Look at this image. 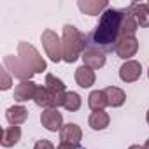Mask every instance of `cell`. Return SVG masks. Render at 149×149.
<instances>
[{
  "label": "cell",
  "instance_id": "29",
  "mask_svg": "<svg viewBox=\"0 0 149 149\" xmlns=\"http://www.w3.org/2000/svg\"><path fill=\"white\" fill-rule=\"evenodd\" d=\"M146 121H147V125H149V109H147V114H146Z\"/></svg>",
  "mask_w": 149,
  "mask_h": 149
},
{
  "label": "cell",
  "instance_id": "16",
  "mask_svg": "<svg viewBox=\"0 0 149 149\" xmlns=\"http://www.w3.org/2000/svg\"><path fill=\"white\" fill-rule=\"evenodd\" d=\"M128 11L133 14V18L137 19V23H139L140 28H147L149 26V6L147 4H137V2H133V4H130Z\"/></svg>",
  "mask_w": 149,
  "mask_h": 149
},
{
  "label": "cell",
  "instance_id": "7",
  "mask_svg": "<svg viewBox=\"0 0 149 149\" xmlns=\"http://www.w3.org/2000/svg\"><path fill=\"white\" fill-rule=\"evenodd\" d=\"M114 51H116V54L121 60H125V61L132 60V56H135L137 51H139V40H137V37L135 35L119 37L118 42H116V46H114Z\"/></svg>",
  "mask_w": 149,
  "mask_h": 149
},
{
  "label": "cell",
  "instance_id": "22",
  "mask_svg": "<svg viewBox=\"0 0 149 149\" xmlns=\"http://www.w3.org/2000/svg\"><path fill=\"white\" fill-rule=\"evenodd\" d=\"M81 105H83V98H81L79 93H76V91H67V97H65V102H63L65 111L76 112V111L81 109Z\"/></svg>",
  "mask_w": 149,
  "mask_h": 149
},
{
  "label": "cell",
  "instance_id": "18",
  "mask_svg": "<svg viewBox=\"0 0 149 149\" xmlns=\"http://www.w3.org/2000/svg\"><path fill=\"white\" fill-rule=\"evenodd\" d=\"M104 91H105L109 107H121L126 102V93L121 88H118V86H107Z\"/></svg>",
  "mask_w": 149,
  "mask_h": 149
},
{
  "label": "cell",
  "instance_id": "24",
  "mask_svg": "<svg viewBox=\"0 0 149 149\" xmlns=\"http://www.w3.org/2000/svg\"><path fill=\"white\" fill-rule=\"evenodd\" d=\"M0 76H2V83H0V90H2V91H7V90L13 86L11 74L7 72V68H6V67H2V70H0Z\"/></svg>",
  "mask_w": 149,
  "mask_h": 149
},
{
  "label": "cell",
  "instance_id": "17",
  "mask_svg": "<svg viewBox=\"0 0 149 149\" xmlns=\"http://www.w3.org/2000/svg\"><path fill=\"white\" fill-rule=\"evenodd\" d=\"M111 123V116L105 112V111H95L90 114L88 118V125L91 126V130L95 132H100V130H105Z\"/></svg>",
  "mask_w": 149,
  "mask_h": 149
},
{
  "label": "cell",
  "instance_id": "20",
  "mask_svg": "<svg viewBox=\"0 0 149 149\" xmlns=\"http://www.w3.org/2000/svg\"><path fill=\"white\" fill-rule=\"evenodd\" d=\"M21 140V128L19 126H7L2 132V146L4 147H14Z\"/></svg>",
  "mask_w": 149,
  "mask_h": 149
},
{
  "label": "cell",
  "instance_id": "27",
  "mask_svg": "<svg viewBox=\"0 0 149 149\" xmlns=\"http://www.w3.org/2000/svg\"><path fill=\"white\" fill-rule=\"evenodd\" d=\"M128 149H144V146H137V144H133V146H130Z\"/></svg>",
  "mask_w": 149,
  "mask_h": 149
},
{
  "label": "cell",
  "instance_id": "23",
  "mask_svg": "<svg viewBox=\"0 0 149 149\" xmlns=\"http://www.w3.org/2000/svg\"><path fill=\"white\" fill-rule=\"evenodd\" d=\"M46 88H49L51 91L58 93V95H67V88L63 84L61 79H58L53 74H46Z\"/></svg>",
  "mask_w": 149,
  "mask_h": 149
},
{
  "label": "cell",
  "instance_id": "10",
  "mask_svg": "<svg viewBox=\"0 0 149 149\" xmlns=\"http://www.w3.org/2000/svg\"><path fill=\"white\" fill-rule=\"evenodd\" d=\"M77 7L81 9L83 14H88V16H102L107 9H109V2L105 0H79L77 2Z\"/></svg>",
  "mask_w": 149,
  "mask_h": 149
},
{
  "label": "cell",
  "instance_id": "4",
  "mask_svg": "<svg viewBox=\"0 0 149 149\" xmlns=\"http://www.w3.org/2000/svg\"><path fill=\"white\" fill-rule=\"evenodd\" d=\"M40 42H42V46H44L46 56H47L51 61L58 63V61L63 60V46H61V39L58 37L56 32H53V30H49V28L44 30L42 35H40Z\"/></svg>",
  "mask_w": 149,
  "mask_h": 149
},
{
  "label": "cell",
  "instance_id": "12",
  "mask_svg": "<svg viewBox=\"0 0 149 149\" xmlns=\"http://www.w3.org/2000/svg\"><path fill=\"white\" fill-rule=\"evenodd\" d=\"M81 139H83V130L76 123H67L60 130V142H72L79 146Z\"/></svg>",
  "mask_w": 149,
  "mask_h": 149
},
{
  "label": "cell",
  "instance_id": "13",
  "mask_svg": "<svg viewBox=\"0 0 149 149\" xmlns=\"http://www.w3.org/2000/svg\"><path fill=\"white\" fill-rule=\"evenodd\" d=\"M81 60H83V65H86V67H90V68H93V70H98V68H102V67L105 65V54H104L102 51L95 49V47L86 49V51L83 53Z\"/></svg>",
  "mask_w": 149,
  "mask_h": 149
},
{
  "label": "cell",
  "instance_id": "1",
  "mask_svg": "<svg viewBox=\"0 0 149 149\" xmlns=\"http://www.w3.org/2000/svg\"><path fill=\"white\" fill-rule=\"evenodd\" d=\"M123 14L125 11L109 7L102 16L98 25L95 26L93 32V42L104 47H112L116 46L118 39L121 37V23H123Z\"/></svg>",
  "mask_w": 149,
  "mask_h": 149
},
{
  "label": "cell",
  "instance_id": "3",
  "mask_svg": "<svg viewBox=\"0 0 149 149\" xmlns=\"http://www.w3.org/2000/svg\"><path fill=\"white\" fill-rule=\"evenodd\" d=\"M18 56L25 61L26 67L32 68L33 74H42L44 70H47V63H46V60L40 56V53H39L32 44H28V42H25V40H21V42L18 44Z\"/></svg>",
  "mask_w": 149,
  "mask_h": 149
},
{
  "label": "cell",
  "instance_id": "31",
  "mask_svg": "<svg viewBox=\"0 0 149 149\" xmlns=\"http://www.w3.org/2000/svg\"><path fill=\"white\" fill-rule=\"evenodd\" d=\"M147 6H149V2H147Z\"/></svg>",
  "mask_w": 149,
  "mask_h": 149
},
{
  "label": "cell",
  "instance_id": "5",
  "mask_svg": "<svg viewBox=\"0 0 149 149\" xmlns=\"http://www.w3.org/2000/svg\"><path fill=\"white\" fill-rule=\"evenodd\" d=\"M4 67L7 68V72L11 74V76H14V77L19 79L21 83H23V81H32V77H33L32 68L26 67L25 61H23L19 56H13V54L4 56Z\"/></svg>",
  "mask_w": 149,
  "mask_h": 149
},
{
  "label": "cell",
  "instance_id": "8",
  "mask_svg": "<svg viewBox=\"0 0 149 149\" xmlns=\"http://www.w3.org/2000/svg\"><path fill=\"white\" fill-rule=\"evenodd\" d=\"M142 76V65L137 60H128L119 67V79L123 83H135Z\"/></svg>",
  "mask_w": 149,
  "mask_h": 149
},
{
  "label": "cell",
  "instance_id": "28",
  "mask_svg": "<svg viewBox=\"0 0 149 149\" xmlns=\"http://www.w3.org/2000/svg\"><path fill=\"white\" fill-rule=\"evenodd\" d=\"M144 149H149V139L146 140V144H144Z\"/></svg>",
  "mask_w": 149,
  "mask_h": 149
},
{
  "label": "cell",
  "instance_id": "21",
  "mask_svg": "<svg viewBox=\"0 0 149 149\" xmlns=\"http://www.w3.org/2000/svg\"><path fill=\"white\" fill-rule=\"evenodd\" d=\"M139 23L137 19L133 18V14L125 9V14H123V23H121V37H126V35H135V32L139 30Z\"/></svg>",
  "mask_w": 149,
  "mask_h": 149
},
{
  "label": "cell",
  "instance_id": "26",
  "mask_svg": "<svg viewBox=\"0 0 149 149\" xmlns=\"http://www.w3.org/2000/svg\"><path fill=\"white\" fill-rule=\"evenodd\" d=\"M56 149H79L77 144H72V142H60Z\"/></svg>",
  "mask_w": 149,
  "mask_h": 149
},
{
  "label": "cell",
  "instance_id": "11",
  "mask_svg": "<svg viewBox=\"0 0 149 149\" xmlns=\"http://www.w3.org/2000/svg\"><path fill=\"white\" fill-rule=\"evenodd\" d=\"M37 84L33 81H23L19 83L16 88H14V100L16 102H28V100H33L35 98V93H37Z\"/></svg>",
  "mask_w": 149,
  "mask_h": 149
},
{
  "label": "cell",
  "instance_id": "14",
  "mask_svg": "<svg viewBox=\"0 0 149 149\" xmlns=\"http://www.w3.org/2000/svg\"><path fill=\"white\" fill-rule=\"evenodd\" d=\"M6 118L9 121L11 126H19L26 121L28 118V109L25 105H11L7 111H6Z\"/></svg>",
  "mask_w": 149,
  "mask_h": 149
},
{
  "label": "cell",
  "instance_id": "30",
  "mask_svg": "<svg viewBox=\"0 0 149 149\" xmlns=\"http://www.w3.org/2000/svg\"><path fill=\"white\" fill-rule=\"evenodd\" d=\"M147 77H149V68H147Z\"/></svg>",
  "mask_w": 149,
  "mask_h": 149
},
{
  "label": "cell",
  "instance_id": "25",
  "mask_svg": "<svg viewBox=\"0 0 149 149\" xmlns=\"http://www.w3.org/2000/svg\"><path fill=\"white\" fill-rule=\"evenodd\" d=\"M33 149H56V147H54V144H53L51 140H47V139H40V140L35 142Z\"/></svg>",
  "mask_w": 149,
  "mask_h": 149
},
{
  "label": "cell",
  "instance_id": "6",
  "mask_svg": "<svg viewBox=\"0 0 149 149\" xmlns=\"http://www.w3.org/2000/svg\"><path fill=\"white\" fill-rule=\"evenodd\" d=\"M65 97H67V95H58V93L51 91V90L46 88V86H39L33 102H35L39 107H42V109H58L60 105H63Z\"/></svg>",
  "mask_w": 149,
  "mask_h": 149
},
{
  "label": "cell",
  "instance_id": "2",
  "mask_svg": "<svg viewBox=\"0 0 149 149\" xmlns=\"http://www.w3.org/2000/svg\"><path fill=\"white\" fill-rule=\"evenodd\" d=\"M61 46H63V61L74 63L86 51V37L74 25H65L61 35Z\"/></svg>",
  "mask_w": 149,
  "mask_h": 149
},
{
  "label": "cell",
  "instance_id": "15",
  "mask_svg": "<svg viewBox=\"0 0 149 149\" xmlns=\"http://www.w3.org/2000/svg\"><path fill=\"white\" fill-rule=\"evenodd\" d=\"M74 77H76L77 86H81V88H91L95 84V79H97L95 70L90 68V67H86V65H81L76 70V76H74Z\"/></svg>",
  "mask_w": 149,
  "mask_h": 149
},
{
  "label": "cell",
  "instance_id": "9",
  "mask_svg": "<svg viewBox=\"0 0 149 149\" xmlns=\"http://www.w3.org/2000/svg\"><path fill=\"white\" fill-rule=\"evenodd\" d=\"M40 123L49 132H60L63 128V116L58 109H44L40 114Z\"/></svg>",
  "mask_w": 149,
  "mask_h": 149
},
{
  "label": "cell",
  "instance_id": "19",
  "mask_svg": "<svg viewBox=\"0 0 149 149\" xmlns=\"http://www.w3.org/2000/svg\"><path fill=\"white\" fill-rule=\"evenodd\" d=\"M107 105H109V102H107V97H105V91L104 90H93L88 95V107L93 112L95 111H104Z\"/></svg>",
  "mask_w": 149,
  "mask_h": 149
}]
</instances>
